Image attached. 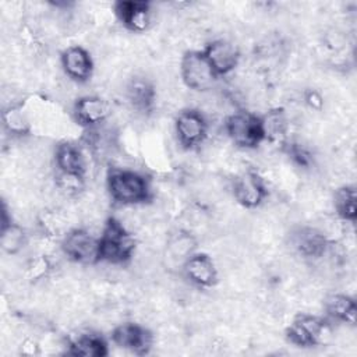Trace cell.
Segmentation results:
<instances>
[{
  "instance_id": "obj_1",
  "label": "cell",
  "mask_w": 357,
  "mask_h": 357,
  "mask_svg": "<svg viewBox=\"0 0 357 357\" xmlns=\"http://www.w3.org/2000/svg\"><path fill=\"white\" fill-rule=\"evenodd\" d=\"M99 238V262L121 265L135 252V238L127 226L114 216L106 219Z\"/></svg>"
},
{
  "instance_id": "obj_2",
  "label": "cell",
  "mask_w": 357,
  "mask_h": 357,
  "mask_svg": "<svg viewBox=\"0 0 357 357\" xmlns=\"http://www.w3.org/2000/svg\"><path fill=\"white\" fill-rule=\"evenodd\" d=\"M106 187L110 198L120 205H138L152 198L145 176L128 169H110L106 176Z\"/></svg>"
},
{
  "instance_id": "obj_3",
  "label": "cell",
  "mask_w": 357,
  "mask_h": 357,
  "mask_svg": "<svg viewBox=\"0 0 357 357\" xmlns=\"http://www.w3.org/2000/svg\"><path fill=\"white\" fill-rule=\"evenodd\" d=\"M223 126L230 141L240 148L254 149L265 141L262 119L251 112H234Z\"/></svg>"
},
{
  "instance_id": "obj_4",
  "label": "cell",
  "mask_w": 357,
  "mask_h": 357,
  "mask_svg": "<svg viewBox=\"0 0 357 357\" xmlns=\"http://www.w3.org/2000/svg\"><path fill=\"white\" fill-rule=\"evenodd\" d=\"M180 77L188 89L197 92L212 89L219 78L202 50H188L181 56Z\"/></svg>"
},
{
  "instance_id": "obj_5",
  "label": "cell",
  "mask_w": 357,
  "mask_h": 357,
  "mask_svg": "<svg viewBox=\"0 0 357 357\" xmlns=\"http://www.w3.org/2000/svg\"><path fill=\"white\" fill-rule=\"evenodd\" d=\"M61 251L75 264L93 265L99 262V238L86 229L75 227L64 234Z\"/></svg>"
},
{
  "instance_id": "obj_6",
  "label": "cell",
  "mask_w": 357,
  "mask_h": 357,
  "mask_svg": "<svg viewBox=\"0 0 357 357\" xmlns=\"http://www.w3.org/2000/svg\"><path fill=\"white\" fill-rule=\"evenodd\" d=\"M286 339L298 347H314L328 335L326 321L311 314H298L286 328Z\"/></svg>"
},
{
  "instance_id": "obj_7",
  "label": "cell",
  "mask_w": 357,
  "mask_h": 357,
  "mask_svg": "<svg viewBox=\"0 0 357 357\" xmlns=\"http://www.w3.org/2000/svg\"><path fill=\"white\" fill-rule=\"evenodd\" d=\"M208 120L197 109H184L178 112L174 120V131L178 144L185 149L201 145L208 135Z\"/></svg>"
},
{
  "instance_id": "obj_8",
  "label": "cell",
  "mask_w": 357,
  "mask_h": 357,
  "mask_svg": "<svg viewBox=\"0 0 357 357\" xmlns=\"http://www.w3.org/2000/svg\"><path fill=\"white\" fill-rule=\"evenodd\" d=\"M233 195L237 204L252 209L259 206L268 197V188L264 178L252 170H245L234 178Z\"/></svg>"
},
{
  "instance_id": "obj_9",
  "label": "cell",
  "mask_w": 357,
  "mask_h": 357,
  "mask_svg": "<svg viewBox=\"0 0 357 357\" xmlns=\"http://www.w3.org/2000/svg\"><path fill=\"white\" fill-rule=\"evenodd\" d=\"M112 342L135 354H145L152 346V333L139 324L124 322L112 331Z\"/></svg>"
},
{
  "instance_id": "obj_10",
  "label": "cell",
  "mask_w": 357,
  "mask_h": 357,
  "mask_svg": "<svg viewBox=\"0 0 357 357\" xmlns=\"http://www.w3.org/2000/svg\"><path fill=\"white\" fill-rule=\"evenodd\" d=\"M204 56L218 77L230 74L240 61V52L237 46L225 39H215L202 49Z\"/></svg>"
},
{
  "instance_id": "obj_11",
  "label": "cell",
  "mask_w": 357,
  "mask_h": 357,
  "mask_svg": "<svg viewBox=\"0 0 357 357\" xmlns=\"http://www.w3.org/2000/svg\"><path fill=\"white\" fill-rule=\"evenodd\" d=\"M60 63L64 74L78 84L91 79L93 74V60L89 52L78 45L68 46L60 56Z\"/></svg>"
},
{
  "instance_id": "obj_12",
  "label": "cell",
  "mask_w": 357,
  "mask_h": 357,
  "mask_svg": "<svg viewBox=\"0 0 357 357\" xmlns=\"http://www.w3.org/2000/svg\"><path fill=\"white\" fill-rule=\"evenodd\" d=\"M197 238L185 230H180L167 238L163 250V262L169 269H183L185 261L197 250Z\"/></svg>"
},
{
  "instance_id": "obj_13",
  "label": "cell",
  "mask_w": 357,
  "mask_h": 357,
  "mask_svg": "<svg viewBox=\"0 0 357 357\" xmlns=\"http://www.w3.org/2000/svg\"><path fill=\"white\" fill-rule=\"evenodd\" d=\"M181 272L184 276L198 287H212L218 282V268L205 252H194L183 265Z\"/></svg>"
},
{
  "instance_id": "obj_14",
  "label": "cell",
  "mask_w": 357,
  "mask_h": 357,
  "mask_svg": "<svg viewBox=\"0 0 357 357\" xmlns=\"http://www.w3.org/2000/svg\"><path fill=\"white\" fill-rule=\"evenodd\" d=\"M109 105L99 96L88 95L79 98L73 107V114L77 124L91 130L105 123L109 117Z\"/></svg>"
},
{
  "instance_id": "obj_15",
  "label": "cell",
  "mask_w": 357,
  "mask_h": 357,
  "mask_svg": "<svg viewBox=\"0 0 357 357\" xmlns=\"http://www.w3.org/2000/svg\"><path fill=\"white\" fill-rule=\"evenodd\" d=\"M151 4L146 1H117L114 14L131 32H144L151 24Z\"/></svg>"
},
{
  "instance_id": "obj_16",
  "label": "cell",
  "mask_w": 357,
  "mask_h": 357,
  "mask_svg": "<svg viewBox=\"0 0 357 357\" xmlns=\"http://www.w3.org/2000/svg\"><path fill=\"white\" fill-rule=\"evenodd\" d=\"M294 250L305 258L324 257L329 248V241L322 231L314 227H298L290 236Z\"/></svg>"
},
{
  "instance_id": "obj_17",
  "label": "cell",
  "mask_w": 357,
  "mask_h": 357,
  "mask_svg": "<svg viewBox=\"0 0 357 357\" xmlns=\"http://www.w3.org/2000/svg\"><path fill=\"white\" fill-rule=\"evenodd\" d=\"M126 99L134 112L148 114L153 110L156 89L149 79L144 77H134L126 86Z\"/></svg>"
},
{
  "instance_id": "obj_18",
  "label": "cell",
  "mask_w": 357,
  "mask_h": 357,
  "mask_svg": "<svg viewBox=\"0 0 357 357\" xmlns=\"http://www.w3.org/2000/svg\"><path fill=\"white\" fill-rule=\"evenodd\" d=\"M67 353L78 357H105L109 354V347L99 333L85 332L68 343Z\"/></svg>"
},
{
  "instance_id": "obj_19",
  "label": "cell",
  "mask_w": 357,
  "mask_h": 357,
  "mask_svg": "<svg viewBox=\"0 0 357 357\" xmlns=\"http://www.w3.org/2000/svg\"><path fill=\"white\" fill-rule=\"evenodd\" d=\"M324 310L335 321L343 324H356V300L343 293H332L324 300Z\"/></svg>"
},
{
  "instance_id": "obj_20",
  "label": "cell",
  "mask_w": 357,
  "mask_h": 357,
  "mask_svg": "<svg viewBox=\"0 0 357 357\" xmlns=\"http://www.w3.org/2000/svg\"><path fill=\"white\" fill-rule=\"evenodd\" d=\"M54 162L61 173L85 174V159L81 149L71 142H61L54 149Z\"/></svg>"
},
{
  "instance_id": "obj_21",
  "label": "cell",
  "mask_w": 357,
  "mask_h": 357,
  "mask_svg": "<svg viewBox=\"0 0 357 357\" xmlns=\"http://www.w3.org/2000/svg\"><path fill=\"white\" fill-rule=\"evenodd\" d=\"M26 241H28V236L22 226H20L13 220L7 223H1L0 247L3 252L8 255H15L26 245Z\"/></svg>"
},
{
  "instance_id": "obj_22",
  "label": "cell",
  "mask_w": 357,
  "mask_h": 357,
  "mask_svg": "<svg viewBox=\"0 0 357 357\" xmlns=\"http://www.w3.org/2000/svg\"><path fill=\"white\" fill-rule=\"evenodd\" d=\"M333 205L337 216L349 223L356 222L357 216V194L354 187L344 185L335 192Z\"/></svg>"
},
{
  "instance_id": "obj_23",
  "label": "cell",
  "mask_w": 357,
  "mask_h": 357,
  "mask_svg": "<svg viewBox=\"0 0 357 357\" xmlns=\"http://www.w3.org/2000/svg\"><path fill=\"white\" fill-rule=\"evenodd\" d=\"M262 119L265 141H282L289 128V120L283 109H272Z\"/></svg>"
},
{
  "instance_id": "obj_24",
  "label": "cell",
  "mask_w": 357,
  "mask_h": 357,
  "mask_svg": "<svg viewBox=\"0 0 357 357\" xmlns=\"http://www.w3.org/2000/svg\"><path fill=\"white\" fill-rule=\"evenodd\" d=\"M3 124L11 135L22 137L26 135L31 130L29 121L20 106H10L3 112Z\"/></svg>"
},
{
  "instance_id": "obj_25",
  "label": "cell",
  "mask_w": 357,
  "mask_h": 357,
  "mask_svg": "<svg viewBox=\"0 0 357 357\" xmlns=\"http://www.w3.org/2000/svg\"><path fill=\"white\" fill-rule=\"evenodd\" d=\"M56 187L67 197H75L85 187V174L59 172L56 176Z\"/></svg>"
},
{
  "instance_id": "obj_26",
  "label": "cell",
  "mask_w": 357,
  "mask_h": 357,
  "mask_svg": "<svg viewBox=\"0 0 357 357\" xmlns=\"http://www.w3.org/2000/svg\"><path fill=\"white\" fill-rule=\"evenodd\" d=\"M286 152L293 159V162L298 166L308 167L312 162V158H311V153L308 152V149L298 142L286 144Z\"/></svg>"
},
{
  "instance_id": "obj_27",
  "label": "cell",
  "mask_w": 357,
  "mask_h": 357,
  "mask_svg": "<svg viewBox=\"0 0 357 357\" xmlns=\"http://www.w3.org/2000/svg\"><path fill=\"white\" fill-rule=\"evenodd\" d=\"M304 102L308 107H311L314 110H321L322 106H324V99H322L321 93L314 91V89H308L304 93Z\"/></svg>"
},
{
  "instance_id": "obj_28",
  "label": "cell",
  "mask_w": 357,
  "mask_h": 357,
  "mask_svg": "<svg viewBox=\"0 0 357 357\" xmlns=\"http://www.w3.org/2000/svg\"><path fill=\"white\" fill-rule=\"evenodd\" d=\"M21 353L25 356H33L39 353V346L33 340H25L21 344Z\"/></svg>"
}]
</instances>
